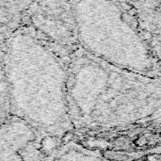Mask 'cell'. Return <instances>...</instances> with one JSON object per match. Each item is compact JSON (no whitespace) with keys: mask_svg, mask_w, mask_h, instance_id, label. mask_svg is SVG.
I'll use <instances>...</instances> for the list:
<instances>
[{"mask_svg":"<svg viewBox=\"0 0 161 161\" xmlns=\"http://www.w3.org/2000/svg\"><path fill=\"white\" fill-rule=\"evenodd\" d=\"M46 153L47 161H118L87 148L72 139L53 145Z\"/></svg>","mask_w":161,"mask_h":161,"instance_id":"7","label":"cell"},{"mask_svg":"<svg viewBox=\"0 0 161 161\" xmlns=\"http://www.w3.org/2000/svg\"><path fill=\"white\" fill-rule=\"evenodd\" d=\"M138 31L153 56L160 60L161 0L129 1Z\"/></svg>","mask_w":161,"mask_h":161,"instance_id":"6","label":"cell"},{"mask_svg":"<svg viewBox=\"0 0 161 161\" xmlns=\"http://www.w3.org/2000/svg\"><path fill=\"white\" fill-rule=\"evenodd\" d=\"M80 48L115 67L160 77L158 60L142 39L129 1H73Z\"/></svg>","mask_w":161,"mask_h":161,"instance_id":"3","label":"cell"},{"mask_svg":"<svg viewBox=\"0 0 161 161\" xmlns=\"http://www.w3.org/2000/svg\"><path fill=\"white\" fill-rule=\"evenodd\" d=\"M67 104L72 140L80 137L87 148L140 157L159 146L160 77L115 67L80 48L68 66Z\"/></svg>","mask_w":161,"mask_h":161,"instance_id":"1","label":"cell"},{"mask_svg":"<svg viewBox=\"0 0 161 161\" xmlns=\"http://www.w3.org/2000/svg\"><path fill=\"white\" fill-rule=\"evenodd\" d=\"M140 161H160V154H153L150 155Z\"/></svg>","mask_w":161,"mask_h":161,"instance_id":"10","label":"cell"},{"mask_svg":"<svg viewBox=\"0 0 161 161\" xmlns=\"http://www.w3.org/2000/svg\"><path fill=\"white\" fill-rule=\"evenodd\" d=\"M21 27L63 59L80 49L73 1H30Z\"/></svg>","mask_w":161,"mask_h":161,"instance_id":"4","label":"cell"},{"mask_svg":"<svg viewBox=\"0 0 161 161\" xmlns=\"http://www.w3.org/2000/svg\"><path fill=\"white\" fill-rule=\"evenodd\" d=\"M30 1H0V46L22 26L23 14Z\"/></svg>","mask_w":161,"mask_h":161,"instance_id":"8","label":"cell"},{"mask_svg":"<svg viewBox=\"0 0 161 161\" xmlns=\"http://www.w3.org/2000/svg\"><path fill=\"white\" fill-rule=\"evenodd\" d=\"M10 115L32 127L46 150L72 139L67 104L70 60L63 59L24 28L0 46Z\"/></svg>","mask_w":161,"mask_h":161,"instance_id":"2","label":"cell"},{"mask_svg":"<svg viewBox=\"0 0 161 161\" xmlns=\"http://www.w3.org/2000/svg\"><path fill=\"white\" fill-rule=\"evenodd\" d=\"M10 115L9 108V99L8 92V86L4 75V71L2 65L0 63V125L7 122Z\"/></svg>","mask_w":161,"mask_h":161,"instance_id":"9","label":"cell"},{"mask_svg":"<svg viewBox=\"0 0 161 161\" xmlns=\"http://www.w3.org/2000/svg\"><path fill=\"white\" fill-rule=\"evenodd\" d=\"M0 161H47L44 142L27 124L11 116L0 125Z\"/></svg>","mask_w":161,"mask_h":161,"instance_id":"5","label":"cell"}]
</instances>
